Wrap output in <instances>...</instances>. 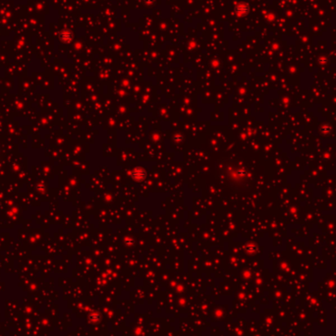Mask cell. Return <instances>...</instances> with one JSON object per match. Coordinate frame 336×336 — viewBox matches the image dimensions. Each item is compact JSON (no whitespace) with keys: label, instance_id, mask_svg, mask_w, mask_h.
<instances>
[{"label":"cell","instance_id":"cell-1","mask_svg":"<svg viewBox=\"0 0 336 336\" xmlns=\"http://www.w3.org/2000/svg\"><path fill=\"white\" fill-rule=\"evenodd\" d=\"M59 38L64 42H71V39H72V33L69 31L65 30V31H63V32L60 33Z\"/></svg>","mask_w":336,"mask_h":336}]
</instances>
